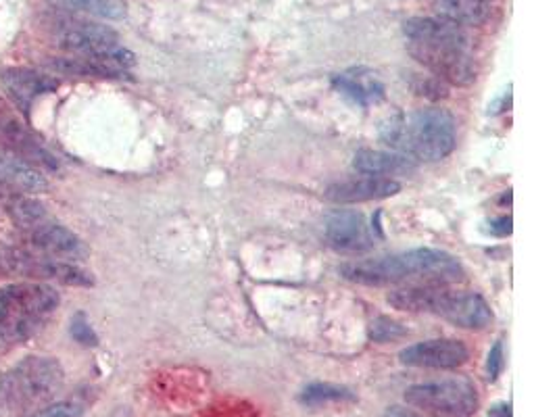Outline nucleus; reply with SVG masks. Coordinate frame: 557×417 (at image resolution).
<instances>
[{
	"label": "nucleus",
	"instance_id": "nucleus-1",
	"mask_svg": "<svg viewBox=\"0 0 557 417\" xmlns=\"http://www.w3.org/2000/svg\"><path fill=\"white\" fill-rule=\"evenodd\" d=\"M341 276L361 286H389L409 280L424 284H449L464 276L455 257L437 249H416L395 257L345 263Z\"/></svg>",
	"mask_w": 557,
	"mask_h": 417
},
{
	"label": "nucleus",
	"instance_id": "nucleus-2",
	"mask_svg": "<svg viewBox=\"0 0 557 417\" xmlns=\"http://www.w3.org/2000/svg\"><path fill=\"white\" fill-rule=\"evenodd\" d=\"M380 136L414 161H441L455 149V121L445 109H420L409 117H391Z\"/></svg>",
	"mask_w": 557,
	"mask_h": 417
},
{
	"label": "nucleus",
	"instance_id": "nucleus-3",
	"mask_svg": "<svg viewBox=\"0 0 557 417\" xmlns=\"http://www.w3.org/2000/svg\"><path fill=\"white\" fill-rule=\"evenodd\" d=\"M59 292L42 282L0 288V351L30 340L59 307Z\"/></svg>",
	"mask_w": 557,
	"mask_h": 417
},
{
	"label": "nucleus",
	"instance_id": "nucleus-4",
	"mask_svg": "<svg viewBox=\"0 0 557 417\" xmlns=\"http://www.w3.org/2000/svg\"><path fill=\"white\" fill-rule=\"evenodd\" d=\"M63 367L55 357H26L0 378V417L46 407L61 390Z\"/></svg>",
	"mask_w": 557,
	"mask_h": 417
},
{
	"label": "nucleus",
	"instance_id": "nucleus-5",
	"mask_svg": "<svg viewBox=\"0 0 557 417\" xmlns=\"http://www.w3.org/2000/svg\"><path fill=\"white\" fill-rule=\"evenodd\" d=\"M57 40L59 46L71 55L99 59L124 73H128V69L136 63V57L128 48L119 44L117 32L109 26H101V23L80 19L61 21L57 30Z\"/></svg>",
	"mask_w": 557,
	"mask_h": 417
},
{
	"label": "nucleus",
	"instance_id": "nucleus-6",
	"mask_svg": "<svg viewBox=\"0 0 557 417\" xmlns=\"http://www.w3.org/2000/svg\"><path fill=\"white\" fill-rule=\"evenodd\" d=\"M409 407L422 409L430 415L472 417L478 409L476 386L466 378H443L414 384L403 395Z\"/></svg>",
	"mask_w": 557,
	"mask_h": 417
},
{
	"label": "nucleus",
	"instance_id": "nucleus-7",
	"mask_svg": "<svg viewBox=\"0 0 557 417\" xmlns=\"http://www.w3.org/2000/svg\"><path fill=\"white\" fill-rule=\"evenodd\" d=\"M407 51L441 82L453 86H470L476 80V65L470 55V48L466 46L407 40Z\"/></svg>",
	"mask_w": 557,
	"mask_h": 417
},
{
	"label": "nucleus",
	"instance_id": "nucleus-8",
	"mask_svg": "<svg viewBox=\"0 0 557 417\" xmlns=\"http://www.w3.org/2000/svg\"><path fill=\"white\" fill-rule=\"evenodd\" d=\"M0 269L11 276H26L36 280H53L67 286H92L94 278L76 263L48 259L23 249H5L0 253Z\"/></svg>",
	"mask_w": 557,
	"mask_h": 417
},
{
	"label": "nucleus",
	"instance_id": "nucleus-9",
	"mask_svg": "<svg viewBox=\"0 0 557 417\" xmlns=\"http://www.w3.org/2000/svg\"><path fill=\"white\" fill-rule=\"evenodd\" d=\"M0 144L7 146L21 159H26L34 167L57 169L59 161L51 149L40 140V136L21 119V113L7 101L0 98Z\"/></svg>",
	"mask_w": 557,
	"mask_h": 417
},
{
	"label": "nucleus",
	"instance_id": "nucleus-10",
	"mask_svg": "<svg viewBox=\"0 0 557 417\" xmlns=\"http://www.w3.org/2000/svg\"><path fill=\"white\" fill-rule=\"evenodd\" d=\"M470 353L462 340L434 338L416 342L399 353V361L409 367H424V370H455L464 365Z\"/></svg>",
	"mask_w": 557,
	"mask_h": 417
},
{
	"label": "nucleus",
	"instance_id": "nucleus-11",
	"mask_svg": "<svg viewBox=\"0 0 557 417\" xmlns=\"http://www.w3.org/2000/svg\"><path fill=\"white\" fill-rule=\"evenodd\" d=\"M324 234L330 247L338 253H366L374 247V238L366 219L355 211H334L328 215Z\"/></svg>",
	"mask_w": 557,
	"mask_h": 417
},
{
	"label": "nucleus",
	"instance_id": "nucleus-12",
	"mask_svg": "<svg viewBox=\"0 0 557 417\" xmlns=\"http://www.w3.org/2000/svg\"><path fill=\"white\" fill-rule=\"evenodd\" d=\"M30 244L34 253L48 259L76 263L88 257V247L78 234L51 222H44L30 232Z\"/></svg>",
	"mask_w": 557,
	"mask_h": 417
},
{
	"label": "nucleus",
	"instance_id": "nucleus-13",
	"mask_svg": "<svg viewBox=\"0 0 557 417\" xmlns=\"http://www.w3.org/2000/svg\"><path fill=\"white\" fill-rule=\"evenodd\" d=\"M0 84H3V90L11 98L13 107L23 115L30 113L38 96L55 92L59 88L57 78H51V76H46V73L26 69V67L5 69L3 73H0Z\"/></svg>",
	"mask_w": 557,
	"mask_h": 417
},
{
	"label": "nucleus",
	"instance_id": "nucleus-14",
	"mask_svg": "<svg viewBox=\"0 0 557 417\" xmlns=\"http://www.w3.org/2000/svg\"><path fill=\"white\" fill-rule=\"evenodd\" d=\"M399 190H401V184L397 180L361 174L359 178H349V180L332 184L326 190V199L336 205H353V203L389 199V196H395Z\"/></svg>",
	"mask_w": 557,
	"mask_h": 417
},
{
	"label": "nucleus",
	"instance_id": "nucleus-15",
	"mask_svg": "<svg viewBox=\"0 0 557 417\" xmlns=\"http://www.w3.org/2000/svg\"><path fill=\"white\" fill-rule=\"evenodd\" d=\"M439 315L443 320L466 330H482L493 320V313L482 297H478V294H457L453 290Z\"/></svg>",
	"mask_w": 557,
	"mask_h": 417
},
{
	"label": "nucleus",
	"instance_id": "nucleus-16",
	"mask_svg": "<svg viewBox=\"0 0 557 417\" xmlns=\"http://www.w3.org/2000/svg\"><path fill=\"white\" fill-rule=\"evenodd\" d=\"M403 34L409 42H437L470 48L466 30L441 17H411L403 23Z\"/></svg>",
	"mask_w": 557,
	"mask_h": 417
},
{
	"label": "nucleus",
	"instance_id": "nucleus-17",
	"mask_svg": "<svg viewBox=\"0 0 557 417\" xmlns=\"http://www.w3.org/2000/svg\"><path fill=\"white\" fill-rule=\"evenodd\" d=\"M451 290L443 284H411L389 294V303L395 309L411 313H434L439 315Z\"/></svg>",
	"mask_w": 557,
	"mask_h": 417
},
{
	"label": "nucleus",
	"instance_id": "nucleus-18",
	"mask_svg": "<svg viewBox=\"0 0 557 417\" xmlns=\"http://www.w3.org/2000/svg\"><path fill=\"white\" fill-rule=\"evenodd\" d=\"M353 167L363 176H378V178H391V176H407L411 171H416L418 163L399 153V151H372L363 149L355 155ZM393 180V178H391Z\"/></svg>",
	"mask_w": 557,
	"mask_h": 417
},
{
	"label": "nucleus",
	"instance_id": "nucleus-19",
	"mask_svg": "<svg viewBox=\"0 0 557 417\" xmlns=\"http://www.w3.org/2000/svg\"><path fill=\"white\" fill-rule=\"evenodd\" d=\"M332 86L361 107L376 105L384 98L382 82L376 78V73L368 69H351L338 73V76L332 78Z\"/></svg>",
	"mask_w": 557,
	"mask_h": 417
},
{
	"label": "nucleus",
	"instance_id": "nucleus-20",
	"mask_svg": "<svg viewBox=\"0 0 557 417\" xmlns=\"http://www.w3.org/2000/svg\"><path fill=\"white\" fill-rule=\"evenodd\" d=\"M0 180L26 192H42L48 186L38 167L21 159L3 144H0Z\"/></svg>",
	"mask_w": 557,
	"mask_h": 417
},
{
	"label": "nucleus",
	"instance_id": "nucleus-21",
	"mask_svg": "<svg viewBox=\"0 0 557 417\" xmlns=\"http://www.w3.org/2000/svg\"><path fill=\"white\" fill-rule=\"evenodd\" d=\"M437 15L459 28H476L491 17L489 0H437Z\"/></svg>",
	"mask_w": 557,
	"mask_h": 417
},
{
	"label": "nucleus",
	"instance_id": "nucleus-22",
	"mask_svg": "<svg viewBox=\"0 0 557 417\" xmlns=\"http://www.w3.org/2000/svg\"><path fill=\"white\" fill-rule=\"evenodd\" d=\"M48 3L74 13H84L99 19H124L126 3L124 0H48Z\"/></svg>",
	"mask_w": 557,
	"mask_h": 417
},
{
	"label": "nucleus",
	"instance_id": "nucleus-23",
	"mask_svg": "<svg viewBox=\"0 0 557 417\" xmlns=\"http://www.w3.org/2000/svg\"><path fill=\"white\" fill-rule=\"evenodd\" d=\"M299 401L307 407H322V405H330V403H353L355 395L345 386L318 382V384H309L301 392Z\"/></svg>",
	"mask_w": 557,
	"mask_h": 417
},
{
	"label": "nucleus",
	"instance_id": "nucleus-24",
	"mask_svg": "<svg viewBox=\"0 0 557 417\" xmlns=\"http://www.w3.org/2000/svg\"><path fill=\"white\" fill-rule=\"evenodd\" d=\"M7 211L11 213L13 222L17 226L30 228V230L44 224V219H46L44 207L36 199H32V196H23V194H13L11 196L9 203H7Z\"/></svg>",
	"mask_w": 557,
	"mask_h": 417
},
{
	"label": "nucleus",
	"instance_id": "nucleus-25",
	"mask_svg": "<svg viewBox=\"0 0 557 417\" xmlns=\"http://www.w3.org/2000/svg\"><path fill=\"white\" fill-rule=\"evenodd\" d=\"M370 336L374 342H391L405 336V330L397 322L389 320V317H378L376 322H372Z\"/></svg>",
	"mask_w": 557,
	"mask_h": 417
},
{
	"label": "nucleus",
	"instance_id": "nucleus-26",
	"mask_svg": "<svg viewBox=\"0 0 557 417\" xmlns=\"http://www.w3.org/2000/svg\"><path fill=\"white\" fill-rule=\"evenodd\" d=\"M69 332H71V336H74V340L80 342V345H84V347L99 345V336H96V332L92 330V326L86 320V315H82V313H78L74 320H71Z\"/></svg>",
	"mask_w": 557,
	"mask_h": 417
},
{
	"label": "nucleus",
	"instance_id": "nucleus-27",
	"mask_svg": "<svg viewBox=\"0 0 557 417\" xmlns=\"http://www.w3.org/2000/svg\"><path fill=\"white\" fill-rule=\"evenodd\" d=\"M82 405L78 403H53V405H46L42 409H36L28 415L23 417H80L82 415Z\"/></svg>",
	"mask_w": 557,
	"mask_h": 417
},
{
	"label": "nucleus",
	"instance_id": "nucleus-28",
	"mask_svg": "<svg viewBox=\"0 0 557 417\" xmlns=\"http://www.w3.org/2000/svg\"><path fill=\"white\" fill-rule=\"evenodd\" d=\"M503 365H505V361H503V345H501V342H495V347L491 349L489 359H487V376H489L491 382H495L501 376Z\"/></svg>",
	"mask_w": 557,
	"mask_h": 417
},
{
	"label": "nucleus",
	"instance_id": "nucleus-29",
	"mask_svg": "<svg viewBox=\"0 0 557 417\" xmlns=\"http://www.w3.org/2000/svg\"><path fill=\"white\" fill-rule=\"evenodd\" d=\"M384 417H434L430 413H420L418 409H409L401 405H393L384 411Z\"/></svg>",
	"mask_w": 557,
	"mask_h": 417
},
{
	"label": "nucleus",
	"instance_id": "nucleus-30",
	"mask_svg": "<svg viewBox=\"0 0 557 417\" xmlns=\"http://www.w3.org/2000/svg\"><path fill=\"white\" fill-rule=\"evenodd\" d=\"M491 232L497 236L512 234V217H499L491 222Z\"/></svg>",
	"mask_w": 557,
	"mask_h": 417
},
{
	"label": "nucleus",
	"instance_id": "nucleus-31",
	"mask_svg": "<svg viewBox=\"0 0 557 417\" xmlns=\"http://www.w3.org/2000/svg\"><path fill=\"white\" fill-rule=\"evenodd\" d=\"M487 417H512V407L510 405H495Z\"/></svg>",
	"mask_w": 557,
	"mask_h": 417
}]
</instances>
